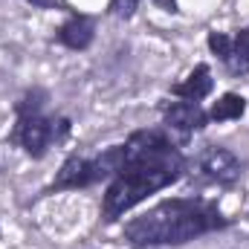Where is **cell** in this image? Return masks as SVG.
Listing matches in <instances>:
<instances>
[{
  "label": "cell",
  "instance_id": "1",
  "mask_svg": "<svg viewBox=\"0 0 249 249\" xmlns=\"http://www.w3.org/2000/svg\"><path fill=\"white\" fill-rule=\"evenodd\" d=\"M188 174V157L162 127H139L119 142V165L102 197V223H116L151 194Z\"/></svg>",
  "mask_w": 249,
  "mask_h": 249
},
{
  "label": "cell",
  "instance_id": "12",
  "mask_svg": "<svg viewBox=\"0 0 249 249\" xmlns=\"http://www.w3.org/2000/svg\"><path fill=\"white\" fill-rule=\"evenodd\" d=\"M26 3L35 6V9H64V12H72V6L64 3V0H26Z\"/></svg>",
  "mask_w": 249,
  "mask_h": 249
},
{
  "label": "cell",
  "instance_id": "10",
  "mask_svg": "<svg viewBox=\"0 0 249 249\" xmlns=\"http://www.w3.org/2000/svg\"><path fill=\"white\" fill-rule=\"evenodd\" d=\"M247 113V99L241 93H223L209 107V122H235Z\"/></svg>",
  "mask_w": 249,
  "mask_h": 249
},
{
  "label": "cell",
  "instance_id": "2",
  "mask_svg": "<svg viewBox=\"0 0 249 249\" xmlns=\"http://www.w3.org/2000/svg\"><path fill=\"white\" fill-rule=\"evenodd\" d=\"M232 220L220 212L214 200L203 197H168L130 217L122 229V238L130 249H168L186 247L191 241L229 229Z\"/></svg>",
  "mask_w": 249,
  "mask_h": 249
},
{
  "label": "cell",
  "instance_id": "11",
  "mask_svg": "<svg viewBox=\"0 0 249 249\" xmlns=\"http://www.w3.org/2000/svg\"><path fill=\"white\" fill-rule=\"evenodd\" d=\"M139 3H142V0H110V3H107V12L116 15V18H122V20H130V18L136 15Z\"/></svg>",
  "mask_w": 249,
  "mask_h": 249
},
{
  "label": "cell",
  "instance_id": "7",
  "mask_svg": "<svg viewBox=\"0 0 249 249\" xmlns=\"http://www.w3.org/2000/svg\"><path fill=\"white\" fill-rule=\"evenodd\" d=\"M206 44H209L212 55H217V61L232 75H249V26L238 29L235 35L209 32Z\"/></svg>",
  "mask_w": 249,
  "mask_h": 249
},
{
  "label": "cell",
  "instance_id": "9",
  "mask_svg": "<svg viewBox=\"0 0 249 249\" xmlns=\"http://www.w3.org/2000/svg\"><path fill=\"white\" fill-rule=\"evenodd\" d=\"M212 90H214V78H212V67L206 61L194 64V70L183 81L171 84V96L183 99V102H203V99L212 96Z\"/></svg>",
  "mask_w": 249,
  "mask_h": 249
},
{
  "label": "cell",
  "instance_id": "6",
  "mask_svg": "<svg viewBox=\"0 0 249 249\" xmlns=\"http://www.w3.org/2000/svg\"><path fill=\"white\" fill-rule=\"evenodd\" d=\"M209 110L200 107V102H162V130L180 145L186 148L188 142L194 139V133L209 127Z\"/></svg>",
  "mask_w": 249,
  "mask_h": 249
},
{
  "label": "cell",
  "instance_id": "3",
  "mask_svg": "<svg viewBox=\"0 0 249 249\" xmlns=\"http://www.w3.org/2000/svg\"><path fill=\"white\" fill-rule=\"evenodd\" d=\"M50 107V90L29 87L15 102V124L9 130V145H18L26 157L44 160L53 145L67 142L72 122L58 113H47Z\"/></svg>",
  "mask_w": 249,
  "mask_h": 249
},
{
  "label": "cell",
  "instance_id": "4",
  "mask_svg": "<svg viewBox=\"0 0 249 249\" xmlns=\"http://www.w3.org/2000/svg\"><path fill=\"white\" fill-rule=\"evenodd\" d=\"M119 165V145L105 148L96 157H84V154H67V160L61 162L55 180L41 191V197L58 194V191H78V188H90L99 183H107L113 177Z\"/></svg>",
  "mask_w": 249,
  "mask_h": 249
},
{
  "label": "cell",
  "instance_id": "8",
  "mask_svg": "<svg viewBox=\"0 0 249 249\" xmlns=\"http://www.w3.org/2000/svg\"><path fill=\"white\" fill-rule=\"evenodd\" d=\"M55 41L61 47H67V50H72V53L90 50V44L96 41V20L87 18V15L70 12L67 20L58 26V32H55Z\"/></svg>",
  "mask_w": 249,
  "mask_h": 249
},
{
  "label": "cell",
  "instance_id": "13",
  "mask_svg": "<svg viewBox=\"0 0 249 249\" xmlns=\"http://www.w3.org/2000/svg\"><path fill=\"white\" fill-rule=\"evenodd\" d=\"M157 9H162V12H171V15H177L180 9H177V0H151Z\"/></svg>",
  "mask_w": 249,
  "mask_h": 249
},
{
  "label": "cell",
  "instance_id": "5",
  "mask_svg": "<svg viewBox=\"0 0 249 249\" xmlns=\"http://www.w3.org/2000/svg\"><path fill=\"white\" fill-rule=\"evenodd\" d=\"M188 174L200 186L232 188L244 174V162L226 145H206L194 160H188Z\"/></svg>",
  "mask_w": 249,
  "mask_h": 249
}]
</instances>
